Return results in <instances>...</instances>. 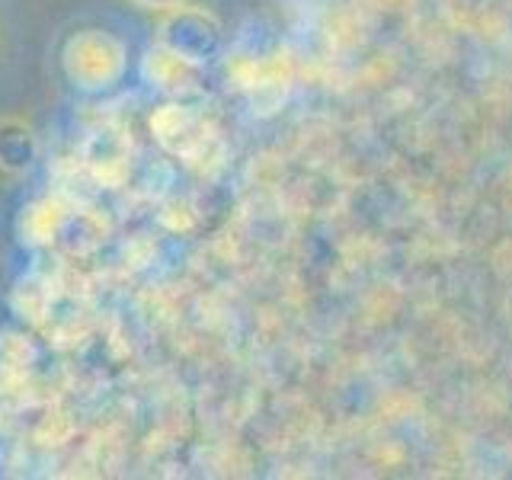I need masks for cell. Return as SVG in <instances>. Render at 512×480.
Wrapping results in <instances>:
<instances>
[{
    "label": "cell",
    "instance_id": "7",
    "mask_svg": "<svg viewBox=\"0 0 512 480\" xmlns=\"http://www.w3.org/2000/svg\"><path fill=\"white\" fill-rule=\"evenodd\" d=\"M106 240V221L96 218L90 208H80L68 202V212H64L61 224H58V234H55V244L74 256H84L93 253Z\"/></svg>",
    "mask_w": 512,
    "mask_h": 480
},
{
    "label": "cell",
    "instance_id": "4",
    "mask_svg": "<svg viewBox=\"0 0 512 480\" xmlns=\"http://www.w3.org/2000/svg\"><path fill=\"white\" fill-rule=\"evenodd\" d=\"M151 135L167 154L186 160V164H202V157L212 151V128L202 116L180 103H167L154 112Z\"/></svg>",
    "mask_w": 512,
    "mask_h": 480
},
{
    "label": "cell",
    "instance_id": "1",
    "mask_svg": "<svg viewBox=\"0 0 512 480\" xmlns=\"http://www.w3.org/2000/svg\"><path fill=\"white\" fill-rule=\"evenodd\" d=\"M125 64L128 52L122 39H116L106 29H77L61 48L64 77L84 93L116 87L125 74Z\"/></svg>",
    "mask_w": 512,
    "mask_h": 480
},
{
    "label": "cell",
    "instance_id": "5",
    "mask_svg": "<svg viewBox=\"0 0 512 480\" xmlns=\"http://www.w3.org/2000/svg\"><path fill=\"white\" fill-rule=\"evenodd\" d=\"M141 77L167 96L199 93V64L173 55L164 45H151L141 58Z\"/></svg>",
    "mask_w": 512,
    "mask_h": 480
},
{
    "label": "cell",
    "instance_id": "3",
    "mask_svg": "<svg viewBox=\"0 0 512 480\" xmlns=\"http://www.w3.org/2000/svg\"><path fill=\"white\" fill-rule=\"evenodd\" d=\"M80 164L100 186L119 189L132 170V138L122 125L100 122L80 144Z\"/></svg>",
    "mask_w": 512,
    "mask_h": 480
},
{
    "label": "cell",
    "instance_id": "8",
    "mask_svg": "<svg viewBox=\"0 0 512 480\" xmlns=\"http://www.w3.org/2000/svg\"><path fill=\"white\" fill-rule=\"evenodd\" d=\"M64 212H68V202L58 199V196L32 202L29 208H23V215H20V240L23 244H32V247H52Z\"/></svg>",
    "mask_w": 512,
    "mask_h": 480
},
{
    "label": "cell",
    "instance_id": "9",
    "mask_svg": "<svg viewBox=\"0 0 512 480\" xmlns=\"http://www.w3.org/2000/svg\"><path fill=\"white\" fill-rule=\"evenodd\" d=\"M128 4L138 7V10H148V13H167L180 4H189V0H128Z\"/></svg>",
    "mask_w": 512,
    "mask_h": 480
},
{
    "label": "cell",
    "instance_id": "6",
    "mask_svg": "<svg viewBox=\"0 0 512 480\" xmlns=\"http://www.w3.org/2000/svg\"><path fill=\"white\" fill-rule=\"evenodd\" d=\"M39 160V135L20 116H0V180H20Z\"/></svg>",
    "mask_w": 512,
    "mask_h": 480
},
{
    "label": "cell",
    "instance_id": "2",
    "mask_svg": "<svg viewBox=\"0 0 512 480\" xmlns=\"http://www.w3.org/2000/svg\"><path fill=\"white\" fill-rule=\"evenodd\" d=\"M157 45L170 48L173 55H180L202 68V64L212 61L221 48V23L202 7L180 4L167 13H160Z\"/></svg>",
    "mask_w": 512,
    "mask_h": 480
}]
</instances>
